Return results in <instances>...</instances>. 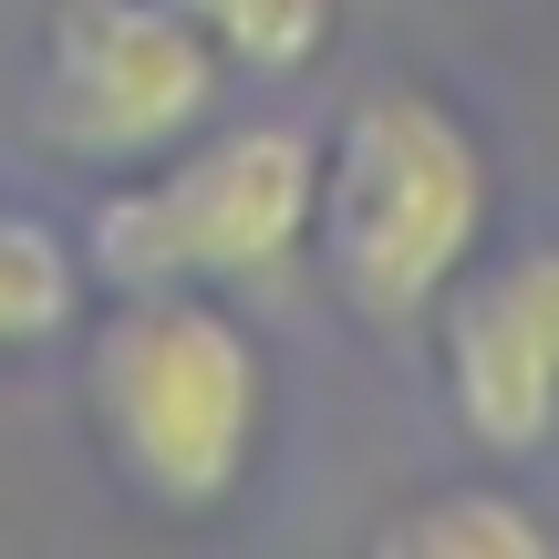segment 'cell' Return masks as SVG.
Segmentation results:
<instances>
[{
	"label": "cell",
	"instance_id": "6da1fadb",
	"mask_svg": "<svg viewBox=\"0 0 559 559\" xmlns=\"http://www.w3.org/2000/svg\"><path fill=\"white\" fill-rule=\"evenodd\" d=\"M83 425L145 519H228L270 466L280 373L228 290H104L83 321Z\"/></svg>",
	"mask_w": 559,
	"mask_h": 559
},
{
	"label": "cell",
	"instance_id": "7a4b0ae2",
	"mask_svg": "<svg viewBox=\"0 0 559 559\" xmlns=\"http://www.w3.org/2000/svg\"><path fill=\"white\" fill-rule=\"evenodd\" d=\"M498 239V156L436 83H373L342 104L311 166V260L373 332H425L445 290Z\"/></svg>",
	"mask_w": 559,
	"mask_h": 559
},
{
	"label": "cell",
	"instance_id": "3957f363",
	"mask_svg": "<svg viewBox=\"0 0 559 559\" xmlns=\"http://www.w3.org/2000/svg\"><path fill=\"white\" fill-rule=\"evenodd\" d=\"M311 166L321 135L280 115H207L187 145L104 177L83 218L94 290H249L311 249Z\"/></svg>",
	"mask_w": 559,
	"mask_h": 559
},
{
	"label": "cell",
	"instance_id": "277c9868",
	"mask_svg": "<svg viewBox=\"0 0 559 559\" xmlns=\"http://www.w3.org/2000/svg\"><path fill=\"white\" fill-rule=\"evenodd\" d=\"M228 94V62L198 41L177 0H52L32 73V135L83 177L187 145Z\"/></svg>",
	"mask_w": 559,
	"mask_h": 559
},
{
	"label": "cell",
	"instance_id": "5b68a950",
	"mask_svg": "<svg viewBox=\"0 0 559 559\" xmlns=\"http://www.w3.org/2000/svg\"><path fill=\"white\" fill-rule=\"evenodd\" d=\"M445 415L477 456H539L559 436V239L477 249V270L425 311Z\"/></svg>",
	"mask_w": 559,
	"mask_h": 559
},
{
	"label": "cell",
	"instance_id": "8992f818",
	"mask_svg": "<svg viewBox=\"0 0 559 559\" xmlns=\"http://www.w3.org/2000/svg\"><path fill=\"white\" fill-rule=\"evenodd\" d=\"M383 559H549L559 528L549 508H528L519 487L498 477H466V487H425V498H404L394 519L373 528Z\"/></svg>",
	"mask_w": 559,
	"mask_h": 559
},
{
	"label": "cell",
	"instance_id": "52a82bcc",
	"mask_svg": "<svg viewBox=\"0 0 559 559\" xmlns=\"http://www.w3.org/2000/svg\"><path fill=\"white\" fill-rule=\"evenodd\" d=\"M83 290H94V280H83V249L62 239L52 218L0 198V362L83 332Z\"/></svg>",
	"mask_w": 559,
	"mask_h": 559
},
{
	"label": "cell",
	"instance_id": "ba28073f",
	"mask_svg": "<svg viewBox=\"0 0 559 559\" xmlns=\"http://www.w3.org/2000/svg\"><path fill=\"white\" fill-rule=\"evenodd\" d=\"M198 41L249 83H290L342 41V0H177Z\"/></svg>",
	"mask_w": 559,
	"mask_h": 559
}]
</instances>
